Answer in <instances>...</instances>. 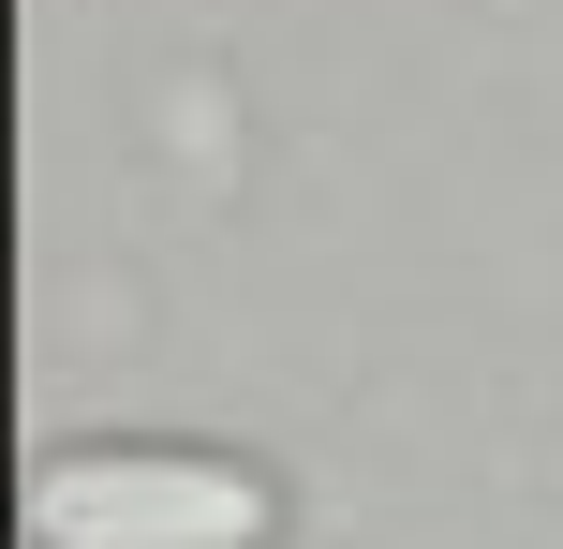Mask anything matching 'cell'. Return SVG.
Instances as JSON below:
<instances>
[{
  "instance_id": "6da1fadb",
  "label": "cell",
  "mask_w": 563,
  "mask_h": 549,
  "mask_svg": "<svg viewBox=\"0 0 563 549\" xmlns=\"http://www.w3.org/2000/svg\"><path fill=\"white\" fill-rule=\"evenodd\" d=\"M282 491L223 446H59L30 475V549H267Z\"/></svg>"
}]
</instances>
